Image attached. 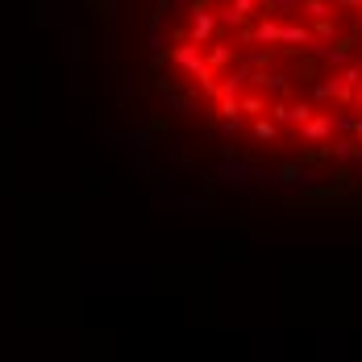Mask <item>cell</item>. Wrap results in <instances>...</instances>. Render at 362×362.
Masks as SVG:
<instances>
[{
	"label": "cell",
	"mask_w": 362,
	"mask_h": 362,
	"mask_svg": "<svg viewBox=\"0 0 362 362\" xmlns=\"http://www.w3.org/2000/svg\"><path fill=\"white\" fill-rule=\"evenodd\" d=\"M192 25H187V42H196V46H204V42H213L221 34L217 25V8H209V4H192Z\"/></svg>",
	"instance_id": "6da1fadb"
},
{
	"label": "cell",
	"mask_w": 362,
	"mask_h": 362,
	"mask_svg": "<svg viewBox=\"0 0 362 362\" xmlns=\"http://www.w3.org/2000/svg\"><path fill=\"white\" fill-rule=\"evenodd\" d=\"M313 46H317L313 25H288V21H279V42H275V50H313Z\"/></svg>",
	"instance_id": "7a4b0ae2"
},
{
	"label": "cell",
	"mask_w": 362,
	"mask_h": 362,
	"mask_svg": "<svg viewBox=\"0 0 362 362\" xmlns=\"http://www.w3.org/2000/svg\"><path fill=\"white\" fill-rule=\"evenodd\" d=\"M217 175L225 183H238V187H242V183L258 180V167H254V163H242L238 154H225V158L217 163Z\"/></svg>",
	"instance_id": "3957f363"
},
{
	"label": "cell",
	"mask_w": 362,
	"mask_h": 362,
	"mask_svg": "<svg viewBox=\"0 0 362 362\" xmlns=\"http://www.w3.org/2000/svg\"><path fill=\"white\" fill-rule=\"evenodd\" d=\"M329 83H333V100H337V105H354L358 83H362V71H358V67H341Z\"/></svg>",
	"instance_id": "277c9868"
},
{
	"label": "cell",
	"mask_w": 362,
	"mask_h": 362,
	"mask_svg": "<svg viewBox=\"0 0 362 362\" xmlns=\"http://www.w3.org/2000/svg\"><path fill=\"white\" fill-rule=\"evenodd\" d=\"M204 46H209L204 63H209L213 71H225V67H233V63H238V50H233V46L225 42V30H221V34L213 37V42H204Z\"/></svg>",
	"instance_id": "5b68a950"
},
{
	"label": "cell",
	"mask_w": 362,
	"mask_h": 362,
	"mask_svg": "<svg viewBox=\"0 0 362 362\" xmlns=\"http://www.w3.org/2000/svg\"><path fill=\"white\" fill-rule=\"evenodd\" d=\"M300 138H304V142H321L325 146L329 138H333V117H329V112H313V117L300 125Z\"/></svg>",
	"instance_id": "8992f818"
},
{
	"label": "cell",
	"mask_w": 362,
	"mask_h": 362,
	"mask_svg": "<svg viewBox=\"0 0 362 362\" xmlns=\"http://www.w3.org/2000/svg\"><path fill=\"white\" fill-rule=\"evenodd\" d=\"M250 83L254 88H262V92H271V96H288V75L284 71H250Z\"/></svg>",
	"instance_id": "52a82bcc"
},
{
	"label": "cell",
	"mask_w": 362,
	"mask_h": 362,
	"mask_svg": "<svg viewBox=\"0 0 362 362\" xmlns=\"http://www.w3.org/2000/svg\"><path fill=\"white\" fill-rule=\"evenodd\" d=\"M329 154H333L337 163H358V158H362V142L354 138V134H341L337 142L329 146Z\"/></svg>",
	"instance_id": "ba28073f"
},
{
	"label": "cell",
	"mask_w": 362,
	"mask_h": 362,
	"mask_svg": "<svg viewBox=\"0 0 362 362\" xmlns=\"http://www.w3.org/2000/svg\"><path fill=\"white\" fill-rule=\"evenodd\" d=\"M246 21H250V13H246V8H238L233 0H229V4L221 0V4H217V25H221V30H242Z\"/></svg>",
	"instance_id": "9c48e42d"
},
{
	"label": "cell",
	"mask_w": 362,
	"mask_h": 362,
	"mask_svg": "<svg viewBox=\"0 0 362 362\" xmlns=\"http://www.w3.org/2000/svg\"><path fill=\"white\" fill-rule=\"evenodd\" d=\"M250 134L258 138V142H275V138H279V121H275L271 112H262V117L250 121Z\"/></svg>",
	"instance_id": "30bf717a"
},
{
	"label": "cell",
	"mask_w": 362,
	"mask_h": 362,
	"mask_svg": "<svg viewBox=\"0 0 362 362\" xmlns=\"http://www.w3.org/2000/svg\"><path fill=\"white\" fill-rule=\"evenodd\" d=\"M238 100H242V112H246V121H254V117H262V112H267V96H258V92H242Z\"/></svg>",
	"instance_id": "8fae6325"
},
{
	"label": "cell",
	"mask_w": 362,
	"mask_h": 362,
	"mask_svg": "<svg viewBox=\"0 0 362 362\" xmlns=\"http://www.w3.org/2000/svg\"><path fill=\"white\" fill-rule=\"evenodd\" d=\"M304 17L317 21V17H333V0H304Z\"/></svg>",
	"instance_id": "7c38bea8"
},
{
	"label": "cell",
	"mask_w": 362,
	"mask_h": 362,
	"mask_svg": "<svg viewBox=\"0 0 362 362\" xmlns=\"http://www.w3.org/2000/svg\"><path fill=\"white\" fill-rule=\"evenodd\" d=\"M217 112H221V117H246L238 96H217Z\"/></svg>",
	"instance_id": "4fadbf2b"
},
{
	"label": "cell",
	"mask_w": 362,
	"mask_h": 362,
	"mask_svg": "<svg viewBox=\"0 0 362 362\" xmlns=\"http://www.w3.org/2000/svg\"><path fill=\"white\" fill-rule=\"evenodd\" d=\"M308 100H313V105H329V100H333V83H313V88H308Z\"/></svg>",
	"instance_id": "5bb4252c"
},
{
	"label": "cell",
	"mask_w": 362,
	"mask_h": 362,
	"mask_svg": "<svg viewBox=\"0 0 362 362\" xmlns=\"http://www.w3.org/2000/svg\"><path fill=\"white\" fill-rule=\"evenodd\" d=\"M238 63H246L250 71H258V67H267V63H271V50H250V54H246V59H238Z\"/></svg>",
	"instance_id": "9a60e30c"
},
{
	"label": "cell",
	"mask_w": 362,
	"mask_h": 362,
	"mask_svg": "<svg viewBox=\"0 0 362 362\" xmlns=\"http://www.w3.org/2000/svg\"><path fill=\"white\" fill-rule=\"evenodd\" d=\"M246 129V117H225V134H242Z\"/></svg>",
	"instance_id": "2e32d148"
},
{
	"label": "cell",
	"mask_w": 362,
	"mask_h": 362,
	"mask_svg": "<svg viewBox=\"0 0 362 362\" xmlns=\"http://www.w3.org/2000/svg\"><path fill=\"white\" fill-rule=\"evenodd\" d=\"M233 4H238V8H246L250 17H254V13H258V0H233Z\"/></svg>",
	"instance_id": "e0dca14e"
},
{
	"label": "cell",
	"mask_w": 362,
	"mask_h": 362,
	"mask_svg": "<svg viewBox=\"0 0 362 362\" xmlns=\"http://www.w3.org/2000/svg\"><path fill=\"white\" fill-rule=\"evenodd\" d=\"M337 8H362V0H333Z\"/></svg>",
	"instance_id": "ac0fdd59"
},
{
	"label": "cell",
	"mask_w": 362,
	"mask_h": 362,
	"mask_svg": "<svg viewBox=\"0 0 362 362\" xmlns=\"http://www.w3.org/2000/svg\"><path fill=\"white\" fill-rule=\"evenodd\" d=\"M354 138H358V142H362V117H358V125H354Z\"/></svg>",
	"instance_id": "d6986e66"
},
{
	"label": "cell",
	"mask_w": 362,
	"mask_h": 362,
	"mask_svg": "<svg viewBox=\"0 0 362 362\" xmlns=\"http://www.w3.org/2000/svg\"><path fill=\"white\" fill-rule=\"evenodd\" d=\"M354 105H358V109H362V83H358V96H354Z\"/></svg>",
	"instance_id": "ffe728a7"
}]
</instances>
